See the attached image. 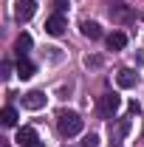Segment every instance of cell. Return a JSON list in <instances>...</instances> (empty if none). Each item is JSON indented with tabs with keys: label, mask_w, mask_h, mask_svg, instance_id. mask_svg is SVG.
Wrapping results in <instances>:
<instances>
[{
	"label": "cell",
	"mask_w": 144,
	"mask_h": 147,
	"mask_svg": "<svg viewBox=\"0 0 144 147\" xmlns=\"http://www.w3.org/2000/svg\"><path fill=\"white\" fill-rule=\"evenodd\" d=\"M23 108H28V110L45 108V93H42V91H28V93H23Z\"/></svg>",
	"instance_id": "5"
},
{
	"label": "cell",
	"mask_w": 144,
	"mask_h": 147,
	"mask_svg": "<svg viewBox=\"0 0 144 147\" xmlns=\"http://www.w3.org/2000/svg\"><path fill=\"white\" fill-rule=\"evenodd\" d=\"M110 17L116 23H130L133 20V9L127 3H110Z\"/></svg>",
	"instance_id": "4"
},
{
	"label": "cell",
	"mask_w": 144,
	"mask_h": 147,
	"mask_svg": "<svg viewBox=\"0 0 144 147\" xmlns=\"http://www.w3.org/2000/svg\"><path fill=\"white\" fill-rule=\"evenodd\" d=\"M82 147H99V136H93V133H88V136L82 139Z\"/></svg>",
	"instance_id": "14"
},
{
	"label": "cell",
	"mask_w": 144,
	"mask_h": 147,
	"mask_svg": "<svg viewBox=\"0 0 144 147\" xmlns=\"http://www.w3.org/2000/svg\"><path fill=\"white\" fill-rule=\"evenodd\" d=\"M28 48H31V34H20L17 42H14V51H17L20 57H26V54H28Z\"/></svg>",
	"instance_id": "13"
},
{
	"label": "cell",
	"mask_w": 144,
	"mask_h": 147,
	"mask_svg": "<svg viewBox=\"0 0 144 147\" xmlns=\"http://www.w3.org/2000/svg\"><path fill=\"white\" fill-rule=\"evenodd\" d=\"M17 76L20 79H31V76H34V62H31L28 57H20L17 59Z\"/></svg>",
	"instance_id": "9"
},
{
	"label": "cell",
	"mask_w": 144,
	"mask_h": 147,
	"mask_svg": "<svg viewBox=\"0 0 144 147\" xmlns=\"http://www.w3.org/2000/svg\"><path fill=\"white\" fill-rule=\"evenodd\" d=\"M82 34L88 40H102V26L99 23H82Z\"/></svg>",
	"instance_id": "11"
},
{
	"label": "cell",
	"mask_w": 144,
	"mask_h": 147,
	"mask_svg": "<svg viewBox=\"0 0 144 147\" xmlns=\"http://www.w3.org/2000/svg\"><path fill=\"white\" fill-rule=\"evenodd\" d=\"M136 71H130V68H122V71L116 74V82H119V88H136Z\"/></svg>",
	"instance_id": "8"
},
{
	"label": "cell",
	"mask_w": 144,
	"mask_h": 147,
	"mask_svg": "<svg viewBox=\"0 0 144 147\" xmlns=\"http://www.w3.org/2000/svg\"><path fill=\"white\" fill-rule=\"evenodd\" d=\"M51 6L57 9V14H62V11L68 9V0H51Z\"/></svg>",
	"instance_id": "15"
},
{
	"label": "cell",
	"mask_w": 144,
	"mask_h": 147,
	"mask_svg": "<svg viewBox=\"0 0 144 147\" xmlns=\"http://www.w3.org/2000/svg\"><path fill=\"white\" fill-rule=\"evenodd\" d=\"M20 147H34L40 139H37V130L34 127H20L17 130V139H14Z\"/></svg>",
	"instance_id": "7"
},
{
	"label": "cell",
	"mask_w": 144,
	"mask_h": 147,
	"mask_svg": "<svg viewBox=\"0 0 144 147\" xmlns=\"http://www.w3.org/2000/svg\"><path fill=\"white\" fill-rule=\"evenodd\" d=\"M62 31H65V17H62V14H51V17L45 20V34L59 37Z\"/></svg>",
	"instance_id": "6"
},
{
	"label": "cell",
	"mask_w": 144,
	"mask_h": 147,
	"mask_svg": "<svg viewBox=\"0 0 144 147\" xmlns=\"http://www.w3.org/2000/svg\"><path fill=\"white\" fill-rule=\"evenodd\" d=\"M0 122H3L6 127H14V125H17V110H14V108H9V105H6V108L0 110Z\"/></svg>",
	"instance_id": "12"
},
{
	"label": "cell",
	"mask_w": 144,
	"mask_h": 147,
	"mask_svg": "<svg viewBox=\"0 0 144 147\" xmlns=\"http://www.w3.org/2000/svg\"><path fill=\"white\" fill-rule=\"evenodd\" d=\"M119 108H122V96H116V93H105V96H102V102H99L102 116H108V119H110Z\"/></svg>",
	"instance_id": "2"
},
{
	"label": "cell",
	"mask_w": 144,
	"mask_h": 147,
	"mask_svg": "<svg viewBox=\"0 0 144 147\" xmlns=\"http://www.w3.org/2000/svg\"><path fill=\"white\" fill-rule=\"evenodd\" d=\"M34 147H45V144H42V142H37V144H34Z\"/></svg>",
	"instance_id": "16"
},
{
	"label": "cell",
	"mask_w": 144,
	"mask_h": 147,
	"mask_svg": "<svg viewBox=\"0 0 144 147\" xmlns=\"http://www.w3.org/2000/svg\"><path fill=\"white\" fill-rule=\"evenodd\" d=\"M124 45H127V34L124 31H113V34L108 37V48L110 51H122Z\"/></svg>",
	"instance_id": "10"
},
{
	"label": "cell",
	"mask_w": 144,
	"mask_h": 147,
	"mask_svg": "<svg viewBox=\"0 0 144 147\" xmlns=\"http://www.w3.org/2000/svg\"><path fill=\"white\" fill-rule=\"evenodd\" d=\"M57 130L62 133V136H76V133H82V116L76 113V110H62L59 116H57Z\"/></svg>",
	"instance_id": "1"
},
{
	"label": "cell",
	"mask_w": 144,
	"mask_h": 147,
	"mask_svg": "<svg viewBox=\"0 0 144 147\" xmlns=\"http://www.w3.org/2000/svg\"><path fill=\"white\" fill-rule=\"evenodd\" d=\"M34 14H37V3L34 0H20L17 9H14V17H17L20 23H28Z\"/></svg>",
	"instance_id": "3"
}]
</instances>
